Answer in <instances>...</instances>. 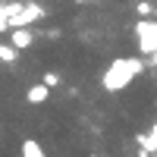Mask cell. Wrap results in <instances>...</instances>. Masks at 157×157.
<instances>
[{
    "label": "cell",
    "mask_w": 157,
    "mask_h": 157,
    "mask_svg": "<svg viewBox=\"0 0 157 157\" xmlns=\"http://www.w3.org/2000/svg\"><path fill=\"white\" fill-rule=\"evenodd\" d=\"M141 72H145V63H141L138 57H116L110 66L104 69L101 85L107 88V91H123L126 85H132Z\"/></svg>",
    "instance_id": "6da1fadb"
},
{
    "label": "cell",
    "mask_w": 157,
    "mask_h": 157,
    "mask_svg": "<svg viewBox=\"0 0 157 157\" xmlns=\"http://www.w3.org/2000/svg\"><path fill=\"white\" fill-rule=\"evenodd\" d=\"M44 16H47L44 6H38V3H32V0H25L22 10L16 13V16H10V19H6V29H29V25L41 22Z\"/></svg>",
    "instance_id": "7a4b0ae2"
},
{
    "label": "cell",
    "mask_w": 157,
    "mask_h": 157,
    "mask_svg": "<svg viewBox=\"0 0 157 157\" xmlns=\"http://www.w3.org/2000/svg\"><path fill=\"white\" fill-rule=\"evenodd\" d=\"M135 38H138V50L145 57H151L157 47V22H148V19L135 22Z\"/></svg>",
    "instance_id": "3957f363"
},
{
    "label": "cell",
    "mask_w": 157,
    "mask_h": 157,
    "mask_svg": "<svg viewBox=\"0 0 157 157\" xmlns=\"http://www.w3.org/2000/svg\"><path fill=\"white\" fill-rule=\"evenodd\" d=\"M10 44L22 54V50H29L35 44V32L32 29H10Z\"/></svg>",
    "instance_id": "277c9868"
},
{
    "label": "cell",
    "mask_w": 157,
    "mask_h": 157,
    "mask_svg": "<svg viewBox=\"0 0 157 157\" xmlns=\"http://www.w3.org/2000/svg\"><path fill=\"white\" fill-rule=\"evenodd\" d=\"M25 101H29L32 107H41V104L50 101V88L41 85V82H38V85H29V88H25Z\"/></svg>",
    "instance_id": "5b68a950"
},
{
    "label": "cell",
    "mask_w": 157,
    "mask_h": 157,
    "mask_svg": "<svg viewBox=\"0 0 157 157\" xmlns=\"http://www.w3.org/2000/svg\"><path fill=\"white\" fill-rule=\"evenodd\" d=\"M16 60H19V50L13 47L10 41H0V63H6V66H10V63H16Z\"/></svg>",
    "instance_id": "8992f818"
},
{
    "label": "cell",
    "mask_w": 157,
    "mask_h": 157,
    "mask_svg": "<svg viewBox=\"0 0 157 157\" xmlns=\"http://www.w3.org/2000/svg\"><path fill=\"white\" fill-rule=\"evenodd\" d=\"M22 157H44V151H41V145L35 138H25L22 141Z\"/></svg>",
    "instance_id": "52a82bcc"
},
{
    "label": "cell",
    "mask_w": 157,
    "mask_h": 157,
    "mask_svg": "<svg viewBox=\"0 0 157 157\" xmlns=\"http://www.w3.org/2000/svg\"><path fill=\"white\" fill-rule=\"evenodd\" d=\"M41 85H47V88H60V85H63V75L50 69V72H44V78H41Z\"/></svg>",
    "instance_id": "ba28073f"
},
{
    "label": "cell",
    "mask_w": 157,
    "mask_h": 157,
    "mask_svg": "<svg viewBox=\"0 0 157 157\" xmlns=\"http://www.w3.org/2000/svg\"><path fill=\"white\" fill-rule=\"evenodd\" d=\"M145 145H148V151H157V126H154V132H151V138L145 141Z\"/></svg>",
    "instance_id": "9c48e42d"
},
{
    "label": "cell",
    "mask_w": 157,
    "mask_h": 157,
    "mask_svg": "<svg viewBox=\"0 0 157 157\" xmlns=\"http://www.w3.org/2000/svg\"><path fill=\"white\" fill-rule=\"evenodd\" d=\"M151 10H154L151 3H138V13H141V16H148V13H151Z\"/></svg>",
    "instance_id": "30bf717a"
},
{
    "label": "cell",
    "mask_w": 157,
    "mask_h": 157,
    "mask_svg": "<svg viewBox=\"0 0 157 157\" xmlns=\"http://www.w3.org/2000/svg\"><path fill=\"white\" fill-rule=\"evenodd\" d=\"M75 3H94V0H75Z\"/></svg>",
    "instance_id": "8fae6325"
},
{
    "label": "cell",
    "mask_w": 157,
    "mask_h": 157,
    "mask_svg": "<svg viewBox=\"0 0 157 157\" xmlns=\"http://www.w3.org/2000/svg\"><path fill=\"white\" fill-rule=\"evenodd\" d=\"M151 57H154V63H157V47H154V54H151Z\"/></svg>",
    "instance_id": "7c38bea8"
}]
</instances>
